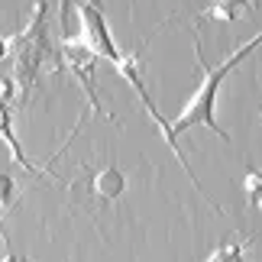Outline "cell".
Listing matches in <instances>:
<instances>
[{
  "label": "cell",
  "instance_id": "cell-10",
  "mask_svg": "<svg viewBox=\"0 0 262 262\" xmlns=\"http://www.w3.org/2000/svg\"><path fill=\"white\" fill-rule=\"evenodd\" d=\"M7 52H10V42H7L4 36H0V58H7Z\"/></svg>",
  "mask_w": 262,
  "mask_h": 262
},
{
  "label": "cell",
  "instance_id": "cell-9",
  "mask_svg": "<svg viewBox=\"0 0 262 262\" xmlns=\"http://www.w3.org/2000/svg\"><path fill=\"white\" fill-rule=\"evenodd\" d=\"M13 91H16V81H13V78H0V104H10Z\"/></svg>",
  "mask_w": 262,
  "mask_h": 262
},
{
  "label": "cell",
  "instance_id": "cell-8",
  "mask_svg": "<svg viewBox=\"0 0 262 262\" xmlns=\"http://www.w3.org/2000/svg\"><path fill=\"white\" fill-rule=\"evenodd\" d=\"M13 188H16V185H13V178H10L7 172H0V204H4V207L10 204V201H13Z\"/></svg>",
  "mask_w": 262,
  "mask_h": 262
},
{
  "label": "cell",
  "instance_id": "cell-3",
  "mask_svg": "<svg viewBox=\"0 0 262 262\" xmlns=\"http://www.w3.org/2000/svg\"><path fill=\"white\" fill-rule=\"evenodd\" d=\"M0 143L7 146L10 159H13L19 168H26V172H46V168H39V165L29 162L26 152H23V146L16 143V136H13V117H10V107L7 104H0Z\"/></svg>",
  "mask_w": 262,
  "mask_h": 262
},
{
  "label": "cell",
  "instance_id": "cell-4",
  "mask_svg": "<svg viewBox=\"0 0 262 262\" xmlns=\"http://www.w3.org/2000/svg\"><path fill=\"white\" fill-rule=\"evenodd\" d=\"M249 10H256V0H214L204 16L207 19H220V23H236L239 16H246Z\"/></svg>",
  "mask_w": 262,
  "mask_h": 262
},
{
  "label": "cell",
  "instance_id": "cell-5",
  "mask_svg": "<svg viewBox=\"0 0 262 262\" xmlns=\"http://www.w3.org/2000/svg\"><path fill=\"white\" fill-rule=\"evenodd\" d=\"M91 188H94L100 198L117 201L126 191V175L120 172V168H100V172L94 175V181H91Z\"/></svg>",
  "mask_w": 262,
  "mask_h": 262
},
{
  "label": "cell",
  "instance_id": "cell-11",
  "mask_svg": "<svg viewBox=\"0 0 262 262\" xmlns=\"http://www.w3.org/2000/svg\"><path fill=\"white\" fill-rule=\"evenodd\" d=\"M0 262H10V259H0Z\"/></svg>",
  "mask_w": 262,
  "mask_h": 262
},
{
  "label": "cell",
  "instance_id": "cell-7",
  "mask_svg": "<svg viewBox=\"0 0 262 262\" xmlns=\"http://www.w3.org/2000/svg\"><path fill=\"white\" fill-rule=\"evenodd\" d=\"M243 188H246V194H249V198H259V194H262V168H253V172H246Z\"/></svg>",
  "mask_w": 262,
  "mask_h": 262
},
{
  "label": "cell",
  "instance_id": "cell-12",
  "mask_svg": "<svg viewBox=\"0 0 262 262\" xmlns=\"http://www.w3.org/2000/svg\"><path fill=\"white\" fill-rule=\"evenodd\" d=\"M0 210H4V204H0Z\"/></svg>",
  "mask_w": 262,
  "mask_h": 262
},
{
  "label": "cell",
  "instance_id": "cell-1",
  "mask_svg": "<svg viewBox=\"0 0 262 262\" xmlns=\"http://www.w3.org/2000/svg\"><path fill=\"white\" fill-rule=\"evenodd\" d=\"M259 42H262V33H259L256 39H249V42L239 49V52L227 55L224 62H217V65H210L207 58H201V49H198L201 68H204V81H201L198 91L188 97L185 110H181V114L175 117V123H172V136H175V139L185 133V129H191V126H210L220 139H230V136H227V129H224V126H217V94H220V84H224V78L233 72V65L243 62V55H249Z\"/></svg>",
  "mask_w": 262,
  "mask_h": 262
},
{
  "label": "cell",
  "instance_id": "cell-6",
  "mask_svg": "<svg viewBox=\"0 0 262 262\" xmlns=\"http://www.w3.org/2000/svg\"><path fill=\"white\" fill-rule=\"evenodd\" d=\"M204 262H249V259H246V253H243V243H239L236 236H227Z\"/></svg>",
  "mask_w": 262,
  "mask_h": 262
},
{
  "label": "cell",
  "instance_id": "cell-2",
  "mask_svg": "<svg viewBox=\"0 0 262 262\" xmlns=\"http://www.w3.org/2000/svg\"><path fill=\"white\" fill-rule=\"evenodd\" d=\"M94 58H97V55H91L88 49L72 46V42H65V39H62V62H65V68H68V72H72L78 81H81V88L88 91L91 110H97V114H100V100H97V94H94Z\"/></svg>",
  "mask_w": 262,
  "mask_h": 262
}]
</instances>
